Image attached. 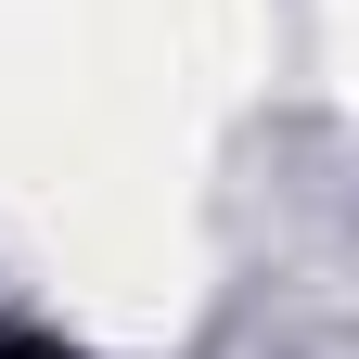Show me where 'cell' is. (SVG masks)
I'll use <instances>...</instances> for the list:
<instances>
[{"instance_id":"obj_1","label":"cell","mask_w":359,"mask_h":359,"mask_svg":"<svg viewBox=\"0 0 359 359\" xmlns=\"http://www.w3.org/2000/svg\"><path fill=\"white\" fill-rule=\"evenodd\" d=\"M0 359H77V346H52V334H0Z\"/></svg>"}]
</instances>
